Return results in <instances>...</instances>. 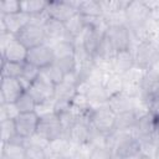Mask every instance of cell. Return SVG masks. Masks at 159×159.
<instances>
[{
  "instance_id": "cell-1",
  "label": "cell",
  "mask_w": 159,
  "mask_h": 159,
  "mask_svg": "<svg viewBox=\"0 0 159 159\" xmlns=\"http://www.w3.org/2000/svg\"><path fill=\"white\" fill-rule=\"evenodd\" d=\"M78 1L72 0H50L47 1L46 14L48 17L55 19L61 22L68 21L72 16L77 14Z\"/></svg>"
},
{
  "instance_id": "cell-2",
  "label": "cell",
  "mask_w": 159,
  "mask_h": 159,
  "mask_svg": "<svg viewBox=\"0 0 159 159\" xmlns=\"http://www.w3.org/2000/svg\"><path fill=\"white\" fill-rule=\"evenodd\" d=\"M114 124H116V113H113L107 104L98 108H92L91 128H93L99 133L109 134L113 132Z\"/></svg>"
},
{
  "instance_id": "cell-3",
  "label": "cell",
  "mask_w": 159,
  "mask_h": 159,
  "mask_svg": "<svg viewBox=\"0 0 159 159\" xmlns=\"http://www.w3.org/2000/svg\"><path fill=\"white\" fill-rule=\"evenodd\" d=\"M15 37L27 50L47 42V39H46V35H45V31H43L42 25L39 24V22H36V21H34L32 19H31V21Z\"/></svg>"
},
{
  "instance_id": "cell-4",
  "label": "cell",
  "mask_w": 159,
  "mask_h": 159,
  "mask_svg": "<svg viewBox=\"0 0 159 159\" xmlns=\"http://www.w3.org/2000/svg\"><path fill=\"white\" fill-rule=\"evenodd\" d=\"M36 133L39 135L43 137L45 139H47L48 142L58 139L61 137H65L63 127H62V124L60 122V118L56 113L41 117Z\"/></svg>"
},
{
  "instance_id": "cell-5",
  "label": "cell",
  "mask_w": 159,
  "mask_h": 159,
  "mask_svg": "<svg viewBox=\"0 0 159 159\" xmlns=\"http://www.w3.org/2000/svg\"><path fill=\"white\" fill-rule=\"evenodd\" d=\"M133 51L134 56V65L148 70L158 58H159V51L158 47L150 42H143L130 48Z\"/></svg>"
},
{
  "instance_id": "cell-6",
  "label": "cell",
  "mask_w": 159,
  "mask_h": 159,
  "mask_svg": "<svg viewBox=\"0 0 159 159\" xmlns=\"http://www.w3.org/2000/svg\"><path fill=\"white\" fill-rule=\"evenodd\" d=\"M26 91L32 96V98L35 99L36 103H41V102H45V101L53 99L55 84L43 75V72L41 70V73L39 76V78L34 83H31V86Z\"/></svg>"
},
{
  "instance_id": "cell-7",
  "label": "cell",
  "mask_w": 159,
  "mask_h": 159,
  "mask_svg": "<svg viewBox=\"0 0 159 159\" xmlns=\"http://www.w3.org/2000/svg\"><path fill=\"white\" fill-rule=\"evenodd\" d=\"M124 14H125V20H127L128 27L145 25L147 21L149 20L150 15H152L150 10L145 6L143 0L129 1Z\"/></svg>"
},
{
  "instance_id": "cell-8",
  "label": "cell",
  "mask_w": 159,
  "mask_h": 159,
  "mask_svg": "<svg viewBox=\"0 0 159 159\" xmlns=\"http://www.w3.org/2000/svg\"><path fill=\"white\" fill-rule=\"evenodd\" d=\"M26 61L37 66L41 70L46 68L47 66L55 62V55H53L52 46L46 42L39 46H35L32 48H29Z\"/></svg>"
},
{
  "instance_id": "cell-9",
  "label": "cell",
  "mask_w": 159,
  "mask_h": 159,
  "mask_svg": "<svg viewBox=\"0 0 159 159\" xmlns=\"http://www.w3.org/2000/svg\"><path fill=\"white\" fill-rule=\"evenodd\" d=\"M106 36L116 48V51H122L130 48L132 40H130V31L127 25H112L108 26Z\"/></svg>"
},
{
  "instance_id": "cell-10",
  "label": "cell",
  "mask_w": 159,
  "mask_h": 159,
  "mask_svg": "<svg viewBox=\"0 0 159 159\" xmlns=\"http://www.w3.org/2000/svg\"><path fill=\"white\" fill-rule=\"evenodd\" d=\"M25 91L20 78H1L0 103H15Z\"/></svg>"
},
{
  "instance_id": "cell-11",
  "label": "cell",
  "mask_w": 159,
  "mask_h": 159,
  "mask_svg": "<svg viewBox=\"0 0 159 159\" xmlns=\"http://www.w3.org/2000/svg\"><path fill=\"white\" fill-rule=\"evenodd\" d=\"M30 21L31 16L22 11L12 15H0V32L6 31L16 36Z\"/></svg>"
},
{
  "instance_id": "cell-12",
  "label": "cell",
  "mask_w": 159,
  "mask_h": 159,
  "mask_svg": "<svg viewBox=\"0 0 159 159\" xmlns=\"http://www.w3.org/2000/svg\"><path fill=\"white\" fill-rule=\"evenodd\" d=\"M14 120L17 134L25 139H29L34 134H36L40 117L36 114V112H29V113H20Z\"/></svg>"
},
{
  "instance_id": "cell-13",
  "label": "cell",
  "mask_w": 159,
  "mask_h": 159,
  "mask_svg": "<svg viewBox=\"0 0 159 159\" xmlns=\"http://www.w3.org/2000/svg\"><path fill=\"white\" fill-rule=\"evenodd\" d=\"M42 27H43V31H45V35H46V39H47V43H50V45H52L55 42H58V41H62V40L73 42L72 39L68 36V34L66 31L65 24L61 22V21L47 17L45 20V22L42 24Z\"/></svg>"
},
{
  "instance_id": "cell-14",
  "label": "cell",
  "mask_w": 159,
  "mask_h": 159,
  "mask_svg": "<svg viewBox=\"0 0 159 159\" xmlns=\"http://www.w3.org/2000/svg\"><path fill=\"white\" fill-rule=\"evenodd\" d=\"M27 52H29V50L15 37L6 46V48L1 52V60L10 61V62L24 63V62H26Z\"/></svg>"
},
{
  "instance_id": "cell-15",
  "label": "cell",
  "mask_w": 159,
  "mask_h": 159,
  "mask_svg": "<svg viewBox=\"0 0 159 159\" xmlns=\"http://www.w3.org/2000/svg\"><path fill=\"white\" fill-rule=\"evenodd\" d=\"M112 66H113V72L122 75V76L127 73L134 66L133 51L130 48L118 51L112 60Z\"/></svg>"
},
{
  "instance_id": "cell-16",
  "label": "cell",
  "mask_w": 159,
  "mask_h": 159,
  "mask_svg": "<svg viewBox=\"0 0 159 159\" xmlns=\"http://www.w3.org/2000/svg\"><path fill=\"white\" fill-rule=\"evenodd\" d=\"M89 134H91V125L77 120V123L68 130L66 137L68 138L72 145H83L88 143Z\"/></svg>"
},
{
  "instance_id": "cell-17",
  "label": "cell",
  "mask_w": 159,
  "mask_h": 159,
  "mask_svg": "<svg viewBox=\"0 0 159 159\" xmlns=\"http://www.w3.org/2000/svg\"><path fill=\"white\" fill-rule=\"evenodd\" d=\"M154 123H155V119L149 113H145V114L138 117L137 123L132 130L133 135L137 139H143V138L150 137L154 130Z\"/></svg>"
},
{
  "instance_id": "cell-18",
  "label": "cell",
  "mask_w": 159,
  "mask_h": 159,
  "mask_svg": "<svg viewBox=\"0 0 159 159\" xmlns=\"http://www.w3.org/2000/svg\"><path fill=\"white\" fill-rule=\"evenodd\" d=\"M135 103H137V99H132V98L127 97L125 94L119 93V94H116V96L111 97L108 99V102H107V106L113 113L119 114L122 112H127V111L134 109L135 108Z\"/></svg>"
},
{
  "instance_id": "cell-19",
  "label": "cell",
  "mask_w": 159,
  "mask_h": 159,
  "mask_svg": "<svg viewBox=\"0 0 159 159\" xmlns=\"http://www.w3.org/2000/svg\"><path fill=\"white\" fill-rule=\"evenodd\" d=\"M138 119V114L134 109L122 112L119 114H116V124L114 129L116 132H132Z\"/></svg>"
},
{
  "instance_id": "cell-20",
  "label": "cell",
  "mask_w": 159,
  "mask_h": 159,
  "mask_svg": "<svg viewBox=\"0 0 159 159\" xmlns=\"http://www.w3.org/2000/svg\"><path fill=\"white\" fill-rule=\"evenodd\" d=\"M71 149H72V144L66 137H61L58 139L51 140L48 147L46 148L47 159L52 157H58V155H70Z\"/></svg>"
},
{
  "instance_id": "cell-21",
  "label": "cell",
  "mask_w": 159,
  "mask_h": 159,
  "mask_svg": "<svg viewBox=\"0 0 159 159\" xmlns=\"http://www.w3.org/2000/svg\"><path fill=\"white\" fill-rule=\"evenodd\" d=\"M77 12L83 17H99L103 16L99 0H78Z\"/></svg>"
},
{
  "instance_id": "cell-22",
  "label": "cell",
  "mask_w": 159,
  "mask_h": 159,
  "mask_svg": "<svg viewBox=\"0 0 159 159\" xmlns=\"http://www.w3.org/2000/svg\"><path fill=\"white\" fill-rule=\"evenodd\" d=\"M1 159H26L25 144L1 143Z\"/></svg>"
},
{
  "instance_id": "cell-23",
  "label": "cell",
  "mask_w": 159,
  "mask_h": 159,
  "mask_svg": "<svg viewBox=\"0 0 159 159\" xmlns=\"http://www.w3.org/2000/svg\"><path fill=\"white\" fill-rule=\"evenodd\" d=\"M86 20L82 15H80L78 12L72 16L68 21L65 22V27H66V31L68 34V36L72 39V41L75 42L76 39L83 32V30L86 29Z\"/></svg>"
},
{
  "instance_id": "cell-24",
  "label": "cell",
  "mask_w": 159,
  "mask_h": 159,
  "mask_svg": "<svg viewBox=\"0 0 159 159\" xmlns=\"http://www.w3.org/2000/svg\"><path fill=\"white\" fill-rule=\"evenodd\" d=\"M123 83H124V80H123V76L122 75H118L116 72H112L108 75L104 84H103V88L106 91V93L108 94V99L116 94H119L122 93V89H123Z\"/></svg>"
},
{
  "instance_id": "cell-25",
  "label": "cell",
  "mask_w": 159,
  "mask_h": 159,
  "mask_svg": "<svg viewBox=\"0 0 159 159\" xmlns=\"http://www.w3.org/2000/svg\"><path fill=\"white\" fill-rule=\"evenodd\" d=\"M92 104V108H98L106 106L108 102V94L106 93L103 86H91L86 94Z\"/></svg>"
},
{
  "instance_id": "cell-26",
  "label": "cell",
  "mask_w": 159,
  "mask_h": 159,
  "mask_svg": "<svg viewBox=\"0 0 159 159\" xmlns=\"http://www.w3.org/2000/svg\"><path fill=\"white\" fill-rule=\"evenodd\" d=\"M40 73H41V68H39L37 66H35V65H32V63H30L27 61L24 62V65H22V75L20 77V81L24 84L25 89H27L31 86V83H34L39 78Z\"/></svg>"
},
{
  "instance_id": "cell-27",
  "label": "cell",
  "mask_w": 159,
  "mask_h": 159,
  "mask_svg": "<svg viewBox=\"0 0 159 159\" xmlns=\"http://www.w3.org/2000/svg\"><path fill=\"white\" fill-rule=\"evenodd\" d=\"M47 1L45 0H24L21 1V11L31 17L39 16L46 11Z\"/></svg>"
},
{
  "instance_id": "cell-28",
  "label": "cell",
  "mask_w": 159,
  "mask_h": 159,
  "mask_svg": "<svg viewBox=\"0 0 159 159\" xmlns=\"http://www.w3.org/2000/svg\"><path fill=\"white\" fill-rule=\"evenodd\" d=\"M77 93L76 86L70 84L65 81H62L61 83L55 86V96L53 99L55 101H65V102H70L72 101V98L75 97V94Z\"/></svg>"
},
{
  "instance_id": "cell-29",
  "label": "cell",
  "mask_w": 159,
  "mask_h": 159,
  "mask_svg": "<svg viewBox=\"0 0 159 159\" xmlns=\"http://www.w3.org/2000/svg\"><path fill=\"white\" fill-rule=\"evenodd\" d=\"M52 50H53V55H55V60L58 58H65V57H73L75 56V43L71 41H58L51 45Z\"/></svg>"
},
{
  "instance_id": "cell-30",
  "label": "cell",
  "mask_w": 159,
  "mask_h": 159,
  "mask_svg": "<svg viewBox=\"0 0 159 159\" xmlns=\"http://www.w3.org/2000/svg\"><path fill=\"white\" fill-rule=\"evenodd\" d=\"M129 1L124 0H99L103 15H112L117 12H124Z\"/></svg>"
},
{
  "instance_id": "cell-31",
  "label": "cell",
  "mask_w": 159,
  "mask_h": 159,
  "mask_svg": "<svg viewBox=\"0 0 159 159\" xmlns=\"http://www.w3.org/2000/svg\"><path fill=\"white\" fill-rule=\"evenodd\" d=\"M22 65L1 60V78H20L22 75Z\"/></svg>"
},
{
  "instance_id": "cell-32",
  "label": "cell",
  "mask_w": 159,
  "mask_h": 159,
  "mask_svg": "<svg viewBox=\"0 0 159 159\" xmlns=\"http://www.w3.org/2000/svg\"><path fill=\"white\" fill-rule=\"evenodd\" d=\"M15 104H16L17 109L20 111V113L35 112V109H36V102H35V99L32 98V96L27 91H25L20 96V98L15 102Z\"/></svg>"
},
{
  "instance_id": "cell-33",
  "label": "cell",
  "mask_w": 159,
  "mask_h": 159,
  "mask_svg": "<svg viewBox=\"0 0 159 159\" xmlns=\"http://www.w3.org/2000/svg\"><path fill=\"white\" fill-rule=\"evenodd\" d=\"M0 132H1V143L10 142L15 135H17L15 120L6 119V120L0 122Z\"/></svg>"
},
{
  "instance_id": "cell-34",
  "label": "cell",
  "mask_w": 159,
  "mask_h": 159,
  "mask_svg": "<svg viewBox=\"0 0 159 159\" xmlns=\"http://www.w3.org/2000/svg\"><path fill=\"white\" fill-rule=\"evenodd\" d=\"M42 72L55 86L61 83L63 81V77H65V73L61 71V68L55 62L51 63L50 66H47L46 68H42Z\"/></svg>"
},
{
  "instance_id": "cell-35",
  "label": "cell",
  "mask_w": 159,
  "mask_h": 159,
  "mask_svg": "<svg viewBox=\"0 0 159 159\" xmlns=\"http://www.w3.org/2000/svg\"><path fill=\"white\" fill-rule=\"evenodd\" d=\"M20 114L15 103H0V122L6 119H16Z\"/></svg>"
},
{
  "instance_id": "cell-36",
  "label": "cell",
  "mask_w": 159,
  "mask_h": 159,
  "mask_svg": "<svg viewBox=\"0 0 159 159\" xmlns=\"http://www.w3.org/2000/svg\"><path fill=\"white\" fill-rule=\"evenodd\" d=\"M26 147V158L29 159H47V152L46 148L31 144L29 142H25Z\"/></svg>"
},
{
  "instance_id": "cell-37",
  "label": "cell",
  "mask_w": 159,
  "mask_h": 159,
  "mask_svg": "<svg viewBox=\"0 0 159 159\" xmlns=\"http://www.w3.org/2000/svg\"><path fill=\"white\" fill-rule=\"evenodd\" d=\"M17 12H21V1L2 0L0 2V15H12Z\"/></svg>"
},
{
  "instance_id": "cell-38",
  "label": "cell",
  "mask_w": 159,
  "mask_h": 159,
  "mask_svg": "<svg viewBox=\"0 0 159 159\" xmlns=\"http://www.w3.org/2000/svg\"><path fill=\"white\" fill-rule=\"evenodd\" d=\"M145 75H147V70L140 68V67H138V66L134 65L127 73L123 75V78L125 81H129V82H134V83L140 84L142 81H143V78L145 77Z\"/></svg>"
},
{
  "instance_id": "cell-39",
  "label": "cell",
  "mask_w": 159,
  "mask_h": 159,
  "mask_svg": "<svg viewBox=\"0 0 159 159\" xmlns=\"http://www.w3.org/2000/svg\"><path fill=\"white\" fill-rule=\"evenodd\" d=\"M71 106H72L73 108L81 111V112L88 111V109L92 108V104H91L88 97H87L86 94H81V93H76V94H75V97H73L72 101H71Z\"/></svg>"
},
{
  "instance_id": "cell-40",
  "label": "cell",
  "mask_w": 159,
  "mask_h": 159,
  "mask_svg": "<svg viewBox=\"0 0 159 159\" xmlns=\"http://www.w3.org/2000/svg\"><path fill=\"white\" fill-rule=\"evenodd\" d=\"M55 63L61 68V71H62L65 75L71 73V72L76 71V68H77V63H76L75 56H73V57H65V58L55 60Z\"/></svg>"
},
{
  "instance_id": "cell-41",
  "label": "cell",
  "mask_w": 159,
  "mask_h": 159,
  "mask_svg": "<svg viewBox=\"0 0 159 159\" xmlns=\"http://www.w3.org/2000/svg\"><path fill=\"white\" fill-rule=\"evenodd\" d=\"M122 93L125 94L127 97L132 98V99H137V98L140 97V84L134 83V82H129V81H125L124 80Z\"/></svg>"
},
{
  "instance_id": "cell-42",
  "label": "cell",
  "mask_w": 159,
  "mask_h": 159,
  "mask_svg": "<svg viewBox=\"0 0 159 159\" xmlns=\"http://www.w3.org/2000/svg\"><path fill=\"white\" fill-rule=\"evenodd\" d=\"M89 159H113V150L109 147L91 148Z\"/></svg>"
},
{
  "instance_id": "cell-43",
  "label": "cell",
  "mask_w": 159,
  "mask_h": 159,
  "mask_svg": "<svg viewBox=\"0 0 159 159\" xmlns=\"http://www.w3.org/2000/svg\"><path fill=\"white\" fill-rule=\"evenodd\" d=\"M53 107H55V99L45 101V102H41V103H36L35 112L41 118V117H45V116H48V114L55 113L53 112Z\"/></svg>"
},
{
  "instance_id": "cell-44",
  "label": "cell",
  "mask_w": 159,
  "mask_h": 159,
  "mask_svg": "<svg viewBox=\"0 0 159 159\" xmlns=\"http://www.w3.org/2000/svg\"><path fill=\"white\" fill-rule=\"evenodd\" d=\"M147 106V111L148 113L154 118V119H159V96L152 97L145 102Z\"/></svg>"
},
{
  "instance_id": "cell-45",
  "label": "cell",
  "mask_w": 159,
  "mask_h": 159,
  "mask_svg": "<svg viewBox=\"0 0 159 159\" xmlns=\"http://www.w3.org/2000/svg\"><path fill=\"white\" fill-rule=\"evenodd\" d=\"M15 39V36L14 35H11V34H9V32H6V31H4V32H0V50H1V52L6 48V46L11 42V40H14Z\"/></svg>"
},
{
  "instance_id": "cell-46",
  "label": "cell",
  "mask_w": 159,
  "mask_h": 159,
  "mask_svg": "<svg viewBox=\"0 0 159 159\" xmlns=\"http://www.w3.org/2000/svg\"><path fill=\"white\" fill-rule=\"evenodd\" d=\"M147 71H148V73H150V75H153L154 77L159 78V58H158Z\"/></svg>"
},
{
  "instance_id": "cell-47",
  "label": "cell",
  "mask_w": 159,
  "mask_h": 159,
  "mask_svg": "<svg viewBox=\"0 0 159 159\" xmlns=\"http://www.w3.org/2000/svg\"><path fill=\"white\" fill-rule=\"evenodd\" d=\"M50 159H71L70 155H58V157H52Z\"/></svg>"
},
{
  "instance_id": "cell-48",
  "label": "cell",
  "mask_w": 159,
  "mask_h": 159,
  "mask_svg": "<svg viewBox=\"0 0 159 159\" xmlns=\"http://www.w3.org/2000/svg\"><path fill=\"white\" fill-rule=\"evenodd\" d=\"M154 159H159V147L157 148V152H155V155H154Z\"/></svg>"
},
{
  "instance_id": "cell-49",
  "label": "cell",
  "mask_w": 159,
  "mask_h": 159,
  "mask_svg": "<svg viewBox=\"0 0 159 159\" xmlns=\"http://www.w3.org/2000/svg\"><path fill=\"white\" fill-rule=\"evenodd\" d=\"M158 51H159V47H158Z\"/></svg>"
},
{
  "instance_id": "cell-50",
  "label": "cell",
  "mask_w": 159,
  "mask_h": 159,
  "mask_svg": "<svg viewBox=\"0 0 159 159\" xmlns=\"http://www.w3.org/2000/svg\"><path fill=\"white\" fill-rule=\"evenodd\" d=\"M144 159H148V158H144Z\"/></svg>"
},
{
  "instance_id": "cell-51",
  "label": "cell",
  "mask_w": 159,
  "mask_h": 159,
  "mask_svg": "<svg viewBox=\"0 0 159 159\" xmlns=\"http://www.w3.org/2000/svg\"><path fill=\"white\" fill-rule=\"evenodd\" d=\"M26 159H29V158H26Z\"/></svg>"
}]
</instances>
